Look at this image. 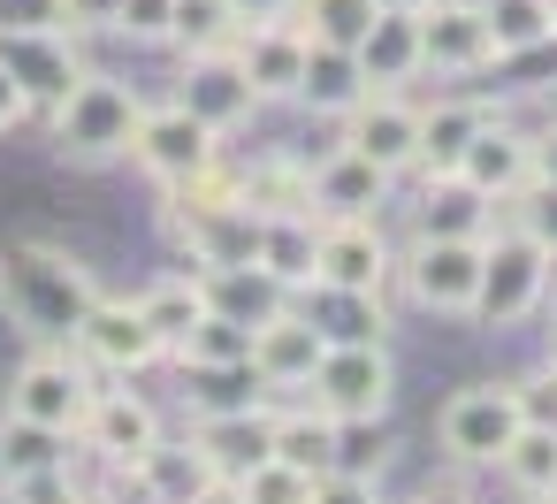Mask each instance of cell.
<instances>
[{"mask_svg":"<svg viewBox=\"0 0 557 504\" xmlns=\"http://www.w3.org/2000/svg\"><path fill=\"white\" fill-rule=\"evenodd\" d=\"M100 298V275L54 245V237H9L0 245V314L24 344H70L85 306Z\"/></svg>","mask_w":557,"mask_h":504,"instance_id":"6da1fadb","label":"cell"},{"mask_svg":"<svg viewBox=\"0 0 557 504\" xmlns=\"http://www.w3.org/2000/svg\"><path fill=\"white\" fill-rule=\"evenodd\" d=\"M138 115H146L138 85H123V77H108V70H85V77L47 108V131H54V146H62V161H77V169H108V161L131 153Z\"/></svg>","mask_w":557,"mask_h":504,"instance_id":"7a4b0ae2","label":"cell"},{"mask_svg":"<svg viewBox=\"0 0 557 504\" xmlns=\"http://www.w3.org/2000/svg\"><path fill=\"white\" fill-rule=\"evenodd\" d=\"M549 291V253L527 230L481 237V283H473V321L481 329H519Z\"/></svg>","mask_w":557,"mask_h":504,"instance_id":"3957f363","label":"cell"},{"mask_svg":"<svg viewBox=\"0 0 557 504\" xmlns=\"http://www.w3.org/2000/svg\"><path fill=\"white\" fill-rule=\"evenodd\" d=\"M527 428V405H519V382H473L443 405L435 420V443L450 466H496L511 451V435Z\"/></svg>","mask_w":557,"mask_h":504,"instance_id":"277c9868","label":"cell"},{"mask_svg":"<svg viewBox=\"0 0 557 504\" xmlns=\"http://www.w3.org/2000/svg\"><path fill=\"white\" fill-rule=\"evenodd\" d=\"M405 298L435 321H473V283H481V237H412L397 253Z\"/></svg>","mask_w":557,"mask_h":504,"instance_id":"5b68a950","label":"cell"},{"mask_svg":"<svg viewBox=\"0 0 557 504\" xmlns=\"http://www.w3.org/2000/svg\"><path fill=\"white\" fill-rule=\"evenodd\" d=\"M389 275H397V253H389L374 214L321 222V253H313V291L321 298H382Z\"/></svg>","mask_w":557,"mask_h":504,"instance_id":"8992f818","label":"cell"},{"mask_svg":"<svg viewBox=\"0 0 557 504\" xmlns=\"http://www.w3.org/2000/svg\"><path fill=\"white\" fill-rule=\"evenodd\" d=\"M306 397H313L321 413H336V420H351V413H389V397H397V359H389L374 336H344V344L329 336V352H321Z\"/></svg>","mask_w":557,"mask_h":504,"instance_id":"52a82bcc","label":"cell"},{"mask_svg":"<svg viewBox=\"0 0 557 504\" xmlns=\"http://www.w3.org/2000/svg\"><path fill=\"white\" fill-rule=\"evenodd\" d=\"M92 367L70 352V344H32V359L9 374V413H24V420H47V428H70L77 435V420H85V405H92Z\"/></svg>","mask_w":557,"mask_h":504,"instance_id":"ba28073f","label":"cell"},{"mask_svg":"<svg viewBox=\"0 0 557 504\" xmlns=\"http://www.w3.org/2000/svg\"><path fill=\"white\" fill-rule=\"evenodd\" d=\"M70 352H77L92 374H146L153 359H169V352H161V336H153V321L138 314V298H108V291L85 306V321H77Z\"/></svg>","mask_w":557,"mask_h":504,"instance_id":"9c48e42d","label":"cell"},{"mask_svg":"<svg viewBox=\"0 0 557 504\" xmlns=\"http://www.w3.org/2000/svg\"><path fill=\"white\" fill-rule=\"evenodd\" d=\"M214 153H222V138H214L184 100H161V108H146V115H138V131H131V153H123V161H138L153 184H176V176L207 169Z\"/></svg>","mask_w":557,"mask_h":504,"instance_id":"30bf717a","label":"cell"},{"mask_svg":"<svg viewBox=\"0 0 557 504\" xmlns=\"http://www.w3.org/2000/svg\"><path fill=\"white\" fill-rule=\"evenodd\" d=\"M176 100L214 131V138H230V131H245L252 115H260V93H252V77H245V62H237V47H214V54H184V77H176Z\"/></svg>","mask_w":557,"mask_h":504,"instance_id":"8fae6325","label":"cell"},{"mask_svg":"<svg viewBox=\"0 0 557 504\" xmlns=\"http://www.w3.org/2000/svg\"><path fill=\"white\" fill-rule=\"evenodd\" d=\"M412 32H420V70H435V77H473V70L496 62L481 0H420Z\"/></svg>","mask_w":557,"mask_h":504,"instance_id":"7c38bea8","label":"cell"},{"mask_svg":"<svg viewBox=\"0 0 557 504\" xmlns=\"http://www.w3.org/2000/svg\"><path fill=\"white\" fill-rule=\"evenodd\" d=\"M321 352H329V329H321L313 314H298V306H283V314H268V321L252 329V367H260L268 397H306Z\"/></svg>","mask_w":557,"mask_h":504,"instance_id":"4fadbf2b","label":"cell"},{"mask_svg":"<svg viewBox=\"0 0 557 504\" xmlns=\"http://www.w3.org/2000/svg\"><path fill=\"white\" fill-rule=\"evenodd\" d=\"M344 146H351L359 161L405 176V169H420V108H412L405 93H382V85H374V93L344 115Z\"/></svg>","mask_w":557,"mask_h":504,"instance_id":"5bb4252c","label":"cell"},{"mask_svg":"<svg viewBox=\"0 0 557 504\" xmlns=\"http://www.w3.org/2000/svg\"><path fill=\"white\" fill-rule=\"evenodd\" d=\"M77 443H85L100 466H131L146 443H161V413H153V397H138V390L100 382L92 405H85V420H77Z\"/></svg>","mask_w":557,"mask_h":504,"instance_id":"9a60e30c","label":"cell"},{"mask_svg":"<svg viewBox=\"0 0 557 504\" xmlns=\"http://www.w3.org/2000/svg\"><path fill=\"white\" fill-rule=\"evenodd\" d=\"M169 237L199 260V268H237L260 253V214L245 199H222V207H169Z\"/></svg>","mask_w":557,"mask_h":504,"instance_id":"2e32d148","label":"cell"},{"mask_svg":"<svg viewBox=\"0 0 557 504\" xmlns=\"http://www.w3.org/2000/svg\"><path fill=\"white\" fill-rule=\"evenodd\" d=\"M191 451L207 458L214 496H230V489H237V474H245V466H260V458L275 451V413H268V405H252V413H214V420H191Z\"/></svg>","mask_w":557,"mask_h":504,"instance_id":"e0dca14e","label":"cell"},{"mask_svg":"<svg viewBox=\"0 0 557 504\" xmlns=\"http://www.w3.org/2000/svg\"><path fill=\"white\" fill-rule=\"evenodd\" d=\"M306 47H313V39L298 32V16H275V24H245V32H237V62H245L260 108H268V100H298Z\"/></svg>","mask_w":557,"mask_h":504,"instance_id":"ac0fdd59","label":"cell"},{"mask_svg":"<svg viewBox=\"0 0 557 504\" xmlns=\"http://www.w3.org/2000/svg\"><path fill=\"white\" fill-rule=\"evenodd\" d=\"M458 176H466L473 192H488V199H519V192L534 184V146H527V131H511V123L488 115V123L466 138Z\"/></svg>","mask_w":557,"mask_h":504,"instance_id":"d6986e66","label":"cell"},{"mask_svg":"<svg viewBox=\"0 0 557 504\" xmlns=\"http://www.w3.org/2000/svg\"><path fill=\"white\" fill-rule=\"evenodd\" d=\"M496 199L473 192L458 169H420V199H412V237H488Z\"/></svg>","mask_w":557,"mask_h":504,"instance_id":"ffe728a7","label":"cell"},{"mask_svg":"<svg viewBox=\"0 0 557 504\" xmlns=\"http://www.w3.org/2000/svg\"><path fill=\"white\" fill-rule=\"evenodd\" d=\"M397 458V435H389V413H351L336 420V458H329V496H367Z\"/></svg>","mask_w":557,"mask_h":504,"instance_id":"44dd1931","label":"cell"},{"mask_svg":"<svg viewBox=\"0 0 557 504\" xmlns=\"http://www.w3.org/2000/svg\"><path fill=\"white\" fill-rule=\"evenodd\" d=\"M184 413L191 420H214V413H252L268 405V382L252 359H184Z\"/></svg>","mask_w":557,"mask_h":504,"instance_id":"7402d4cb","label":"cell"},{"mask_svg":"<svg viewBox=\"0 0 557 504\" xmlns=\"http://www.w3.org/2000/svg\"><path fill=\"white\" fill-rule=\"evenodd\" d=\"M389 184H397L389 169L359 161L351 146H336V153L313 169V214H321V222H336V214H382Z\"/></svg>","mask_w":557,"mask_h":504,"instance_id":"603a6c76","label":"cell"},{"mask_svg":"<svg viewBox=\"0 0 557 504\" xmlns=\"http://www.w3.org/2000/svg\"><path fill=\"white\" fill-rule=\"evenodd\" d=\"M0 54H9V70H16V85L32 93V108L47 100H62L77 77H85V62H77V47H70V32H24V39H0Z\"/></svg>","mask_w":557,"mask_h":504,"instance_id":"cb8c5ba5","label":"cell"},{"mask_svg":"<svg viewBox=\"0 0 557 504\" xmlns=\"http://www.w3.org/2000/svg\"><path fill=\"white\" fill-rule=\"evenodd\" d=\"M70 466V428H47V420H24V413H0V489H24L39 474Z\"/></svg>","mask_w":557,"mask_h":504,"instance_id":"d4e9b609","label":"cell"},{"mask_svg":"<svg viewBox=\"0 0 557 504\" xmlns=\"http://www.w3.org/2000/svg\"><path fill=\"white\" fill-rule=\"evenodd\" d=\"M313 253H321V214H260V268L298 298L313 291Z\"/></svg>","mask_w":557,"mask_h":504,"instance_id":"484cf974","label":"cell"},{"mask_svg":"<svg viewBox=\"0 0 557 504\" xmlns=\"http://www.w3.org/2000/svg\"><path fill=\"white\" fill-rule=\"evenodd\" d=\"M367 93H374V85H367V70H359V54H351V47H306L298 108H313V115H351Z\"/></svg>","mask_w":557,"mask_h":504,"instance_id":"4316f807","label":"cell"},{"mask_svg":"<svg viewBox=\"0 0 557 504\" xmlns=\"http://www.w3.org/2000/svg\"><path fill=\"white\" fill-rule=\"evenodd\" d=\"M207 275V306L214 314H230V321H245V329H260L268 314H283L290 306V291L260 268V260H237V268H199Z\"/></svg>","mask_w":557,"mask_h":504,"instance_id":"83f0119b","label":"cell"},{"mask_svg":"<svg viewBox=\"0 0 557 504\" xmlns=\"http://www.w3.org/2000/svg\"><path fill=\"white\" fill-rule=\"evenodd\" d=\"M123 474H131L138 496H214V474H207V458L191 451V435H184V443H169V435L146 443Z\"/></svg>","mask_w":557,"mask_h":504,"instance_id":"f1b7e54d","label":"cell"},{"mask_svg":"<svg viewBox=\"0 0 557 504\" xmlns=\"http://www.w3.org/2000/svg\"><path fill=\"white\" fill-rule=\"evenodd\" d=\"M351 54H359L367 85H382V93H397L405 77H420V32H412V16H405V9H382Z\"/></svg>","mask_w":557,"mask_h":504,"instance_id":"f546056e","label":"cell"},{"mask_svg":"<svg viewBox=\"0 0 557 504\" xmlns=\"http://www.w3.org/2000/svg\"><path fill=\"white\" fill-rule=\"evenodd\" d=\"M138 314L153 321L161 352H176V336L207 314V275H199V268H184V275H153V283L138 291Z\"/></svg>","mask_w":557,"mask_h":504,"instance_id":"4dcf8cb0","label":"cell"},{"mask_svg":"<svg viewBox=\"0 0 557 504\" xmlns=\"http://www.w3.org/2000/svg\"><path fill=\"white\" fill-rule=\"evenodd\" d=\"M237 192L252 214H313V169L306 161H252V169H237Z\"/></svg>","mask_w":557,"mask_h":504,"instance_id":"1f68e13d","label":"cell"},{"mask_svg":"<svg viewBox=\"0 0 557 504\" xmlns=\"http://www.w3.org/2000/svg\"><path fill=\"white\" fill-rule=\"evenodd\" d=\"M275 458H290V466H306V474L329 481V458H336V413H321L313 397L290 405V413H275Z\"/></svg>","mask_w":557,"mask_h":504,"instance_id":"d6a6232c","label":"cell"},{"mask_svg":"<svg viewBox=\"0 0 557 504\" xmlns=\"http://www.w3.org/2000/svg\"><path fill=\"white\" fill-rule=\"evenodd\" d=\"M496 474L519 489V496H557V420H527L511 435V451L496 458Z\"/></svg>","mask_w":557,"mask_h":504,"instance_id":"836d02e7","label":"cell"},{"mask_svg":"<svg viewBox=\"0 0 557 504\" xmlns=\"http://www.w3.org/2000/svg\"><path fill=\"white\" fill-rule=\"evenodd\" d=\"M481 123H488L481 100H435V108H420V169H458V153H466V138Z\"/></svg>","mask_w":557,"mask_h":504,"instance_id":"e575fe53","label":"cell"},{"mask_svg":"<svg viewBox=\"0 0 557 504\" xmlns=\"http://www.w3.org/2000/svg\"><path fill=\"white\" fill-rule=\"evenodd\" d=\"M481 24H488L496 62H504V54H534V47H549V39H557L549 0H481Z\"/></svg>","mask_w":557,"mask_h":504,"instance_id":"d590c367","label":"cell"},{"mask_svg":"<svg viewBox=\"0 0 557 504\" xmlns=\"http://www.w3.org/2000/svg\"><path fill=\"white\" fill-rule=\"evenodd\" d=\"M230 496H245V504H321V496H329V481L268 451L260 466H245V474H237V489H230Z\"/></svg>","mask_w":557,"mask_h":504,"instance_id":"8d00e7d4","label":"cell"},{"mask_svg":"<svg viewBox=\"0 0 557 504\" xmlns=\"http://www.w3.org/2000/svg\"><path fill=\"white\" fill-rule=\"evenodd\" d=\"M245 16L230 9V0H176L169 9V47L184 54H214V47H237Z\"/></svg>","mask_w":557,"mask_h":504,"instance_id":"74e56055","label":"cell"},{"mask_svg":"<svg viewBox=\"0 0 557 504\" xmlns=\"http://www.w3.org/2000/svg\"><path fill=\"white\" fill-rule=\"evenodd\" d=\"M374 16H382L374 0H298V32L313 47H359Z\"/></svg>","mask_w":557,"mask_h":504,"instance_id":"f35d334b","label":"cell"},{"mask_svg":"<svg viewBox=\"0 0 557 504\" xmlns=\"http://www.w3.org/2000/svg\"><path fill=\"white\" fill-rule=\"evenodd\" d=\"M511 207H519V230H527V237H534V245L557 260V176H534V184H527Z\"/></svg>","mask_w":557,"mask_h":504,"instance_id":"ab89813d","label":"cell"},{"mask_svg":"<svg viewBox=\"0 0 557 504\" xmlns=\"http://www.w3.org/2000/svg\"><path fill=\"white\" fill-rule=\"evenodd\" d=\"M169 9H176V0H115V39L161 47L169 39Z\"/></svg>","mask_w":557,"mask_h":504,"instance_id":"60d3db41","label":"cell"},{"mask_svg":"<svg viewBox=\"0 0 557 504\" xmlns=\"http://www.w3.org/2000/svg\"><path fill=\"white\" fill-rule=\"evenodd\" d=\"M24 32H70L62 0H0V39H24Z\"/></svg>","mask_w":557,"mask_h":504,"instance_id":"b9f144b4","label":"cell"},{"mask_svg":"<svg viewBox=\"0 0 557 504\" xmlns=\"http://www.w3.org/2000/svg\"><path fill=\"white\" fill-rule=\"evenodd\" d=\"M62 24H70V39H85V32H115V0H62Z\"/></svg>","mask_w":557,"mask_h":504,"instance_id":"7bdbcfd3","label":"cell"},{"mask_svg":"<svg viewBox=\"0 0 557 504\" xmlns=\"http://www.w3.org/2000/svg\"><path fill=\"white\" fill-rule=\"evenodd\" d=\"M24 115H32V93L16 85V70H9V54H0V138H9V131H16Z\"/></svg>","mask_w":557,"mask_h":504,"instance_id":"ee69618b","label":"cell"},{"mask_svg":"<svg viewBox=\"0 0 557 504\" xmlns=\"http://www.w3.org/2000/svg\"><path fill=\"white\" fill-rule=\"evenodd\" d=\"M245 24H275V16H298V0H230Z\"/></svg>","mask_w":557,"mask_h":504,"instance_id":"f6af8a7d","label":"cell"},{"mask_svg":"<svg viewBox=\"0 0 557 504\" xmlns=\"http://www.w3.org/2000/svg\"><path fill=\"white\" fill-rule=\"evenodd\" d=\"M527 146H534V176H557V123L549 131H527Z\"/></svg>","mask_w":557,"mask_h":504,"instance_id":"bcb514c9","label":"cell"},{"mask_svg":"<svg viewBox=\"0 0 557 504\" xmlns=\"http://www.w3.org/2000/svg\"><path fill=\"white\" fill-rule=\"evenodd\" d=\"M374 9H405V16H412V9H420V0H374Z\"/></svg>","mask_w":557,"mask_h":504,"instance_id":"7dc6e473","label":"cell"},{"mask_svg":"<svg viewBox=\"0 0 557 504\" xmlns=\"http://www.w3.org/2000/svg\"><path fill=\"white\" fill-rule=\"evenodd\" d=\"M549 24H557V0H549Z\"/></svg>","mask_w":557,"mask_h":504,"instance_id":"c3c4849f","label":"cell"}]
</instances>
